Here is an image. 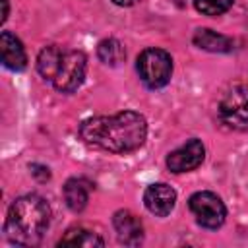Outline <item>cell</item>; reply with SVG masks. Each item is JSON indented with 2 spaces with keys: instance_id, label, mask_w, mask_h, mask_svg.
<instances>
[{
  "instance_id": "1",
  "label": "cell",
  "mask_w": 248,
  "mask_h": 248,
  "mask_svg": "<svg viewBox=\"0 0 248 248\" xmlns=\"http://www.w3.org/2000/svg\"><path fill=\"white\" fill-rule=\"evenodd\" d=\"M147 122L136 110H122L112 116H93L79 124V138L112 153H130L143 145Z\"/></svg>"
},
{
  "instance_id": "2",
  "label": "cell",
  "mask_w": 248,
  "mask_h": 248,
  "mask_svg": "<svg viewBox=\"0 0 248 248\" xmlns=\"http://www.w3.org/2000/svg\"><path fill=\"white\" fill-rule=\"evenodd\" d=\"M50 223V207L37 194H25L12 202L6 215V236L19 246H35L43 240Z\"/></svg>"
},
{
  "instance_id": "3",
  "label": "cell",
  "mask_w": 248,
  "mask_h": 248,
  "mask_svg": "<svg viewBox=\"0 0 248 248\" xmlns=\"http://www.w3.org/2000/svg\"><path fill=\"white\" fill-rule=\"evenodd\" d=\"M136 68H138V74H140L141 81L147 87L159 89V87H163V85H167L170 81L172 58L163 48H145L138 56Z\"/></svg>"
},
{
  "instance_id": "4",
  "label": "cell",
  "mask_w": 248,
  "mask_h": 248,
  "mask_svg": "<svg viewBox=\"0 0 248 248\" xmlns=\"http://www.w3.org/2000/svg\"><path fill=\"white\" fill-rule=\"evenodd\" d=\"M188 207L196 221L205 229H219L225 223L227 209L221 198L213 192H196L188 200Z\"/></svg>"
},
{
  "instance_id": "5",
  "label": "cell",
  "mask_w": 248,
  "mask_h": 248,
  "mask_svg": "<svg viewBox=\"0 0 248 248\" xmlns=\"http://www.w3.org/2000/svg\"><path fill=\"white\" fill-rule=\"evenodd\" d=\"M219 118L236 130L248 126V85L236 83L223 95L219 103Z\"/></svg>"
},
{
  "instance_id": "6",
  "label": "cell",
  "mask_w": 248,
  "mask_h": 248,
  "mask_svg": "<svg viewBox=\"0 0 248 248\" xmlns=\"http://www.w3.org/2000/svg\"><path fill=\"white\" fill-rule=\"evenodd\" d=\"M85 70H87L85 54L81 50H68L62 56V62L52 79V85L62 93H72L81 85L85 78Z\"/></svg>"
},
{
  "instance_id": "7",
  "label": "cell",
  "mask_w": 248,
  "mask_h": 248,
  "mask_svg": "<svg viewBox=\"0 0 248 248\" xmlns=\"http://www.w3.org/2000/svg\"><path fill=\"white\" fill-rule=\"evenodd\" d=\"M203 157H205L203 143L200 140L192 138L184 145H180L178 149H174L167 155V167L172 172H188V170L198 169L202 165Z\"/></svg>"
},
{
  "instance_id": "8",
  "label": "cell",
  "mask_w": 248,
  "mask_h": 248,
  "mask_svg": "<svg viewBox=\"0 0 248 248\" xmlns=\"http://www.w3.org/2000/svg\"><path fill=\"white\" fill-rule=\"evenodd\" d=\"M143 203L153 215L165 217L172 211V207L176 203V192L165 182L151 184V186H147V190L143 194Z\"/></svg>"
},
{
  "instance_id": "9",
  "label": "cell",
  "mask_w": 248,
  "mask_h": 248,
  "mask_svg": "<svg viewBox=\"0 0 248 248\" xmlns=\"http://www.w3.org/2000/svg\"><path fill=\"white\" fill-rule=\"evenodd\" d=\"M112 227L116 231V236L126 246H138L143 240V225L141 221L128 209H120L112 217Z\"/></svg>"
},
{
  "instance_id": "10",
  "label": "cell",
  "mask_w": 248,
  "mask_h": 248,
  "mask_svg": "<svg viewBox=\"0 0 248 248\" xmlns=\"http://www.w3.org/2000/svg\"><path fill=\"white\" fill-rule=\"evenodd\" d=\"M0 56H2V64L16 72L23 70L27 64V54L21 41L10 31H2L0 35Z\"/></svg>"
},
{
  "instance_id": "11",
  "label": "cell",
  "mask_w": 248,
  "mask_h": 248,
  "mask_svg": "<svg viewBox=\"0 0 248 248\" xmlns=\"http://www.w3.org/2000/svg\"><path fill=\"white\" fill-rule=\"evenodd\" d=\"M194 45L202 50H209V52H231L234 48L232 39L213 31V29H198L192 37Z\"/></svg>"
},
{
  "instance_id": "12",
  "label": "cell",
  "mask_w": 248,
  "mask_h": 248,
  "mask_svg": "<svg viewBox=\"0 0 248 248\" xmlns=\"http://www.w3.org/2000/svg\"><path fill=\"white\" fill-rule=\"evenodd\" d=\"M64 200L72 211H81L89 200V182L83 178H70L64 184Z\"/></svg>"
},
{
  "instance_id": "13",
  "label": "cell",
  "mask_w": 248,
  "mask_h": 248,
  "mask_svg": "<svg viewBox=\"0 0 248 248\" xmlns=\"http://www.w3.org/2000/svg\"><path fill=\"white\" fill-rule=\"evenodd\" d=\"M62 56H64V50L60 46H56V45L45 46L39 52V56H37V70H39V74L45 79L52 81L54 76H56V72H58V66L62 62Z\"/></svg>"
},
{
  "instance_id": "14",
  "label": "cell",
  "mask_w": 248,
  "mask_h": 248,
  "mask_svg": "<svg viewBox=\"0 0 248 248\" xmlns=\"http://www.w3.org/2000/svg\"><path fill=\"white\" fill-rule=\"evenodd\" d=\"M60 246H85V248H93V246H103L105 240L93 232V231H87L83 227H74V229H68L66 234L60 238L58 242Z\"/></svg>"
},
{
  "instance_id": "15",
  "label": "cell",
  "mask_w": 248,
  "mask_h": 248,
  "mask_svg": "<svg viewBox=\"0 0 248 248\" xmlns=\"http://www.w3.org/2000/svg\"><path fill=\"white\" fill-rule=\"evenodd\" d=\"M97 54H99L101 62H105L107 66H118L126 58V50H124V46L118 39L101 41L99 46H97Z\"/></svg>"
},
{
  "instance_id": "16",
  "label": "cell",
  "mask_w": 248,
  "mask_h": 248,
  "mask_svg": "<svg viewBox=\"0 0 248 248\" xmlns=\"http://www.w3.org/2000/svg\"><path fill=\"white\" fill-rule=\"evenodd\" d=\"M194 6L203 16H221L232 6V0H194Z\"/></svg>"
},
{
  "instance_id": "17",
  "label": "cell",
  "mask_w": 248,
  "mask_h": 248,
  "mask_svg": "<svg viewBox=\"0 0 248 248\" xmlns=\"http://www.w3.org/2000/svg\"><path fill=\"white\" fill-rule=\"evenodd\" d=\"M116 6H134L138 0H112Z\"/></svg>"
},
{
  "instance_id": "18",
  "label": "cell",
  "mask_w": 248,
  "mask_h": 248,
  "mask_svg": "<svg viewBox=\"0 0 248 248\" xmlns=\"http://www.w3.org/2000/svg\"><path fill=\"white\" fill-rule=\"evenodd\" d=\"M2 6H4V12H2V21H6V17H8V0H2Z\"/></svg>"
}]
</instances>
